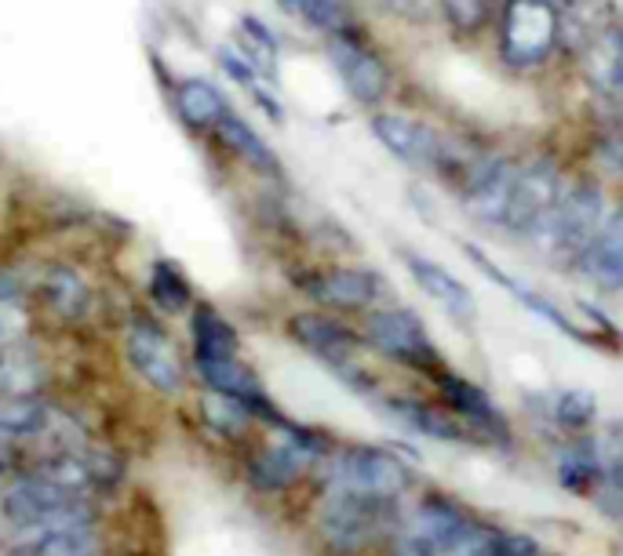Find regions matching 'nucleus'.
Masks as SVG:
<instances>
[{
	"instance_id": "32",
	"label": "nucleus",
	"mask_w": 623,
	"mask_h": 556,
	"mask_svg": "<svg viewBox=\"0 0 623 556\" xmlns=\"http://www.w3.org/2000/svg\"><path fill=\"white\" fill-rule=\"evenodd\" d=\"M438 4L460 33H478L492 16V0H438Z\"/></svg>"
},
{
	"instance_id": "35",
	"label": "nucleus",
	"mask_w": 623,
	"mask_h": 556,
	"mask_svg": "<svg viewBox=\"0 0 623 556\" xmlns=\"http://www.w3.org/2000/svg\"><path fill=\"white\" fill-rule=\"evenodd\" d=\"M598 161H602L613 175H623V127H613V132L598 135Z\"/></svg>"
},
{
	"instance_id": "36",
	"label": "nucleus",
	"mask_w": 623,
	"mask_h": 556,
	"mask_svg": "<svg viewBox=\"0 0 623 556\" xmlns=\"http://www.w3.org/2000/svg\"><path fill=\"white\" fill-rule=\"evenodd\" d=\"M11 465H16V451H11V436L0 433V476L11 473Z\"/></svg>"
},
{
	"instance_id": "33",
	"label": "nucleus",
	"mask_w": 623,
	"mask_h": 556,
	"mask_svg": "<svg viewBox=\"0 0 623 556\" xmlns=\"http://www.w3.org/2000/svg\"><path fill=\"white\" fill-rule=\"evenodd\" d=\"M296 16H303L314 30H321L328 37L347 30V19H343V8L336 0H296Z\"/></svg>"
},
{
	"instance_id": "31",
	"label": "nucleus",
	"mask_w": 623,
	"mask_h": 556,
	"mask_svg": "<svg viewBox=\"0 0 623 556\" xmlns=\"http://www.w3.org/2000/svg\"><path fill=\"white\" fill-rule=\"evenodd\" d=\"M594 415H598V400L588 390H565L554 400V419L565 430H583V425L594 422Z\"/></svg>"
},
{
	"instance_id": "2",
	"label": "nucleus",
	"mask_w": 623,
	"mask_h": 556,
	"mask_svg": "<svg viewBox=\"0 0 623 556\" xmlns=\"http://www.w3.org/2000/svg\"><path fill=\"white\" fill-rule=\"evenodd\" d=\"M602 226H605V200L598 186L572 183L569 189H562V197L547 212L543 223L529 233V240L543 258L572 266Z\"/></svg>"
},
{
	"instance_id": "15",
	"label": "nucleus",
	"mask_w": 623,
	"mask_h": 556,
	"mask_svg": "<svg viewBox=\"0 0 623 556\" xmlns=\"http://www.w3.org/2000/svg\"><path fill=\"white\" fill-rule=\"evenodd\" d=\"M572 266H576L583 280H591L594 288L623 291V212L605 218V226L598 229V237L580 251V258Z\"/></svg>"
},
{
	"instance_id": "4",
	"label": "nucleus",
	"mask_w": 623,
	"mask_h": 556,
	"mask_svg": "<svg viewBox=\"0 0 623 556\" xmlns=\"http://www.w3.org/2000/svg\"><path fill=\"white\" fill-rule=\"evenodd\" d=\"M562 41V11L554 0H511L503 11V59L518 70L540 66Z\"/></svg>"
},
{
	"instance_id": "18",
	"label": "nucleus",
	"mask_w": 623,
	"mask_h": 556,
	"mask_svg": "<svg viewBox=\"0 0 623 556\" xmlns=\"http://www.w3.org/2000/svg\"><path fill=\"white\" fill-rule=\"evenodd\" d=\"M583 55V73L594 92H602L605 99L623 95V22L602 25L588 44L580 48Z\"/></svg>"
},
{
	"instance_id": "20",
	"label": "nucleus",
	"mask_w": 623,
	"mask_h": 556,
	"mask_svg": "<svg viewBox=\"0 0 623 556\" xmlns=\"http://www.w3.org/2000/svg\"><path fill=\"white\" fill-rule=\"evenodd\" d=\"M11 556H99L95 524L55 532H11Z\"/></svg>"
},
{
	"instance_id": "24",
	"label": "nucleus",
	"mask_w": 623,
	"mask_h": 556,
	"mask_svg": "<svg viewBox=\"0 0 623 556\" xmlns=\"http://www.w3.org/2000/svg\"><path fill=\"white\" fill-rule=\"evenodd\" d=\"M390 415H398L409 430L423 433V436H435V441H456L463 444L470 441V433L460 425V415H445V411L430 408V404H419V400H390L387 404Z\"/></svg>"
},
{
	"instance_id": "14",
	"label": "nucleus",
	"mask_w": 623,
	"mask_h": 556,
	"mask_svg": "<svg viewBox=\"0 0 623 556\" xmlns=\"http://www.w3.org/2000/svg\"><path fill=\"white\" fill-rule=\"evenodd\" d=\"M514 178H518V164H511V161L492 157V161L474 164V172H470L467 186H463L467 215L486 226L503 229V215H507V204H511Z\"/></svg>"
},
{
	"instance_id": "23",
	"label": "nucleus",
	"mask_w": 623,
	"mask_h": 556,
	"mask_svg": "<svg viewBox=\"0 0 623 556\" xmlns=\"http://www.w3.org/2000/svg\"><path fill=\"white\" fill-rule=\"evenodd\" d=\"M215 132H219V138L237 153L241 161H245L248 167H256L259 175H270V178L282 175V161H277V153H274L270 146H266V142L259 138L256 127L241 121V116H237L234 110L223 116Z\"/></svg>"
},
{
	"instance_id": "25",
	"label": "nucleus",
	"mask_w": 623,
	"mask_h": 556,
	"mask_svg": "<svg viewBox=\"0 0 623 556\" xmlns=\"http://www.w3.org/2000/svg\"><path fill=\"white\" fill-rule=\"evenodd\" d=\"M52 422L44 400L37 397H0V433L19 441V436H41Z\"/></svg>"
},
{
	"instance_id": "28",
	"label": "nucleus",
	"mask_w": 623,
	"mask_h": 556,
	"mask_svg": "<svg viewBox=\"0 0 623 556\" xmlns=\"http://www.w3.org/2000/svg\"><path fill=\"white\" fill-rule=\"evenodd\" d=\"M150 299H154L164 313H180L190 302H194V288H190L186 274L168 258H161L150 269Z\"/></svg>"
},
{
	"instance_id": "27",
	"label": "nucleus",
	"mask_w": 623,
	"mask_h": 556,
	"mask_svg": "<svg viewBox=\"0 0 623 556\" xmlns=\"http://www.w3.org/2000/svg\"><path fill=\"white\" fill-rule=\"evenodd\" d=\"M609 8H613L609 0H565V8H558L562 11V41H572L580 51L602 25L613 22Z\"/></svg>"
},
{
	"instance_id": "3",
	"label": "nucleus",
	"mask_w": 623,
	"mask_h": 556,
	"mask_svg": "<svg viewBox=\"0 0 623 556\" xmlns=\"http://www.w3.org/2000/svg\"><path fill=\"white\" fill-rule=\"evenodd\" d=\"M325 484H328V491H347V495L394 502L405 487L412 484V470L394 455V451L347 447L328 459Z\"/></svg>"
},
{
	"instance_id": "16",
	"label": "nucleus",
	"mask_w": 623,
	"mask_h": 556,
	"mask_svg": "<svg viewBox=\"0 0 623 556\" xmlns=\"http://www.w3.org/2000/svg\"><path fill=\"white\" fill-rule=\"evenodd\" d=\"M307 295L336 309H368L384 295V280L372 269H325L307 280Z\"/></svg>"
},
{
	"instance_id": "6",
	"label": "nucleus",
	"mask_w": 623,
	"mask_h": 556,
	"mask_svg": "<svg viewBox=\"0 0 623 556\" xmlns=\"http://www.w3.org/2000/svg\"><path fill=\"white\" fill-rule=\"evenodd\" d=\"M390 502L384 498H365V495H347V491H328L321 513H317V532L339 553H358L368 546L379 527L387 521Z\"/></svg>"
},
{
	"instance_id": "22",
	"label": "nucleus",
	"mask_w": 623,
	"mask_h": 556,
	"mask_svg": "<svg viewBox=\"0 0 623 556\" xmlns=\"http://www.w3.org/2000/svg\"><path fill=\"white\" fill-rule=\"evenodd\" d=\"M175 110H180L190 132H215L223 116L231 113V102L212 81L186 76V81L175 84Z\"/></svg>"
},
{
	"instance_id": "13",
	"label": "nucleus",
	"mask_w": 623,
	"mask_h": 556,
	"mask_svg": "<svg viewBox=\"0 0 623 556\" xmlns=\"http://www.w3.org/2000/svg\"><path fill=\"white\" fill-rule=\"evenodd\" d=\"M372 132L384 146L398 157L401 164L416 167V172H430V167L445 164V146L435 127L412 121L401 113H376L372 116Z\"/></svg>"
},
{
	"instance_id": "12",
	"label": "nucleus",
	"mask_w": 623,
	"mask_h": 556,
	"mask_svg": "<svg viewBox=\"0 0 623 556\" xmlns=\"http://www.w3.org/2000/svg\"><path fill=\"white\" fill-rule=\"evenodd\" d=\"M292 339L299 346H307L310 353H317L328 368H336L343 379L350 382H365V371L358 374V364H354V349H358V334H350L339 320L325 317V313H296L288 320Z\"/></svg>"
},
{
	"instance_id": "34",
	"label": "nucleus",
	"mask_w": 623,
	"mask_h": 556,
	"mask_svg": "<svg viewBox=\"0 0 623 556\" xmlns=\"http://www.w3.org/2000/svg\"><path fill=\"white\" fill-rule=\"evenodd\" d=\"M219 66H223V73L231 76L234 84H241V87H259V70L252 66V62L245 59V55H237V51H231V48H219Z\"/></svg>"
},
{
	"instance_id": "17",
	"label": "nucleus",
	"mask_w": 623,
	"mask_h": 556,
	"mask_svg": "<svg viewBox=\"0 0 623 556\" xmlns=\"http://www.w3.org/2000/svg\"><path fill=\"white\" fill-rule=\"evenodd\" d=\"M37 291H41V302L48 313L62 320V325H81V320L92 313V288H88L81 269H73L67 262L48 266L41 274V284H37Z\"/></svg>"
},
{
	"instance_id": "7",
	"label": "nucleus",
	"mask_w": 623,
	"mask_h": 556,
	"mask_svg": "<svg viewBox=\"0 0 623 556\" xmlns=\"http://www.w3.org/2000/svg\"><path fill=\"white\" fill-rule=\"evenodd\" d=\"M124 357H129L132 371L143 379L150 390L161 397H175L186 382V368L175 342L150 320H135L124 334Z\"/></svg>"
},
{
	"instance_id": "30",
	"label": "nucleus",
	"mask_w": 623,
	"mask_h": 556,
	"mask_svg": "<svg viewBox=\"0 0 623 556\" xmlns=\"http://www.w3.org/2000/svg\"><path fill=\"white\" fill-rule=\"evenodd\" d=\"M201 411H205V422L212 425V430L223 433V436H241L252 422L248 404H241V400L226 397V393H215V390H208V397L201 400Z\"/></svg>"
},
{
	"instance_id": "37",
	"label": "nucleus",
	"mask_w": 623,
	"mask_h": 556,
	"mask_svg": "<svg viewBox=\"0 0 623 556\" xmlns=\"http://www.w3.org/2000/svg\"><path fill=\"white\" fill-rule=\"evenodd\" d=\"M277 4H282L285 11H296V0H277Z\"/></svg>"
},
{
	"instance_id": "21",
	"label": "nucleus",
	"mask_w": 623,
	"mask_h": 556,
	"mask_svg": "<svg viewBox=\"0 0 623 556\" xmlns=\"http://www.w3.org/2000/svg\"><path fill=\"white\" fill-rule=\"evenodd\" d=\"M405 266H409L412 280L441 309H449V313L460 317V320L474 317V295H470V288H467L460 277H452L449 269L438 266V262H430V258H423V255H405Z\"/></svg>"
},
{
	"instance_id": "10",
	"label": "nucleus",
	"mask_w": 623,
	"mask_h": 556,
	"mask_svg": "<svg viewBox=\"0 0 623 556\" xmlns=\"http://www.w3.org/2000/svg\"><path fill=\"white\" fill-rule=\"evenodd\" d=\"M470 527V521L445 498H427L409 521L398 527L394 553L398 556H445L456 538Z\"/></svg>"
},
{
	"instance_id": "19",
	"label": "nucleus",
	"mask_w": 623,
	"mask_h": 556,
	"mask_svg": "<svg viewBox=\"0 0 623 556\" xmlns=\"http://www.w3.org/2000/svg\"><path fill=\"white\" fill-rule=\"evenodd\" d=\"M438 382H441V390H445V400H449V408L467 425H474L478 436H492V441H503V436H507L503 415L496 411V404L489 400V393L481 390V385L460 379V374H445V371H438Z\"/></svg>"
},
{
	"instance_id": "1",
	"label": "nucleus",
	"mask_w": 623,
	"mask_h": 556,
	"mask_svg": "<svg viewBox=\"0 0 623 556\" xmlns=\"http://www.w3.org/2000/svg\"><path fill=\"white\" fill-rule=\"evenodd\" d=\"M0 516L11 524V532H55V527L95 524L92 502L48 481L44 473H27L4 484Z\"/></svg>"
},
{
	"instance_id": "9",
	"label": "nucleus",
	"mask_w": 623,
	"mask_h": 556,
	"mask_svg": "<svg viewBox=\"0 0 623 556\" xmlns=\"http://www.w3.org/2000/svg\"><path fill=\"white\" fill-rule=\"evenodd\" d=\"M328 59H333L343 87H347L350 99L358 102V106H379V102L387 99L390 70L365 41L350 37L347 30H339V33L328 37Z\"/></svg>"
},
{
	"instance_id": "26",
	"label": "nucleus",
	"mask_w": 623,
	"mask_h": 556,
	"mask_svg": "<svg viewBox=\"0 0 623 556\" xmlns=\"http://www.w3.org/2000/svg\"><path fill=\"white\" fill-rule=\"evenodd\" d=\"M237 331L212 306L194 309V357H226L237 353Z\"/></svg>"
},
{
	"instance_id": "11",
	"label": "nucleus",
	"mask_w": 623,
	"mask_h": 556,
	"mask_svg": "<svg viewBox=\"0 0 623 556\" xmlns=\"http://www.w3.org/2000/svg\"><path fill=\"white\" fill-rule=\"evenodd\" d=\"M562 178L551 164H529V167H518V178H514V189H511V204H507V215H503V229L521 233V237H529L532 229H537L547 212L554 208L558 197H562Z\"/></svg>"
},
{
	"instance_id": "8",
	"label": "nucleus",
	"mask_w": 623,
	"mask_h": 556,
	"mask_svg": "<svg viewBox=\"0 0 623 556\" xmlns=\"http://www.w3.org/2000/svg\"><path fill=\"white\" fill-rule=\"evenodd\" d=\"M325 455L321 441L314 433L299 430V425H285V436L277 444H266L259 455L248 462V481L259 491H285L299 481L310 465Z\"/></svg>"
},
{
	"instance_id": "29",
	"label": "nucleus",
	"mask_w": 623,
	"mask_h": 556,
	"mask_svg": "<svg viewBox=\"0 0 623 556\" xmlns=\"http://www.w3.org/2000/svg\"><path fill=\"white\" fill-rule=\"evenodd\" d=\"M44 368L33 357H16V346L0 349V397H37Z\"/></svg>"
},
{
	"instance_id": "5",
	"label": "nucleus",
	"mask_w": 623,
	"mask_h": 556,
	"mask_svg": "<svg viewBox=\"0 0 623 556\" xmlns=\"http://www.w3.org/2000/svg\"><path fill=\"white\" fill-rule=\"evenodd\" d=\"M365 339L372 342L379 353H387L398 364L423 368V371H441V353L430 342L423 320L401 306H384L376 313H368Z\"/></svg>"
}]
</instances>
